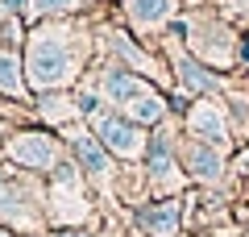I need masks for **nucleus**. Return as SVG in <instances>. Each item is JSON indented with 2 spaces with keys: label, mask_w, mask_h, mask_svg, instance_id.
<instances>
[{
  "label": "nucleus",
  "mask_w": 249,
  "mask_h": 237,
  "mask_svg": "<svg viewBox=\"0 0 249 237\" xmlns=\"http://www.w3.org/2000/svg\"><path fill=\"white\" fill-rule=\"evenodd\" d=\"M29 75H34L37 88H50V83L67 79V50H62L58 38H50V34L34 38V46H29Z\"/></svg>",
  "instance_id": "nucleus-1"
},
{
  "label": "nucleus",
  "mask_w": 249,
  "mask_h": 237,
  "mask_svg": "<svg viewBox=\"0 0 249 237\" xmlns=\"http://www.w3.org/2000/svg\"><path fill=\"white\" fill-rule=\"evenodd\" d=\"M9 154L25 167H54V158H58V146H54L46 133H21V138L9 141Z\"/></svg>",
  "instance_id": "nucleus-2"
},
{
  "label": "nucleus",
  "mask_w": 249,
  "mask_h": 237,
  "mask_svg": "<svg viewBox=\"0 0 249 237\" xmlns=\"http://www.w3.org/2000/svg\"><path fill=\"white\" fill-rule=\"evenodd\" d=\"M100 138L108 141V150L112 154H121V158H133V154H142V133L133 129L129 121H121V117H104L100 121Z\"/></svg>",
  "instance_id": "nucleus-3"
},
{
  "label": "nucleus",
  "mask_w": 249,
  "mask_h": 237,
  "mask_svg": "<svg viewBox=\"0 0 249 237\" xmlns=\"http://www.w3.org/2000/svg\"><path fill=\"white\" fill-rule=\"evenodd\" d=\"M175 225H178V208L175 204H162V208H145L142 212V229L150 237H175Z\"/></svg>",
  "instance_id": "nucleus-4"
},
{
  "label": "nucleus",
  "mask_w": 249,
  "mask_h": 237,
  "mask_svg": "<svg viewBox=\"0 0 249 237\" xmlns=\"http://www.w3.org/2000/svg\"><path fill=\"white\" fill-rule=\"evenodd\" d=\"M170 9H175V0H129V13H133V21L142 29L145 25H158Z\"/></svg>",
  "instance_id": "nucleus-5"
},
{
  "label": "nucleus",
  "mask_w": 249,
  "mask_h": 237,
  "mask_svg": "<svg viewBox=\"0 0 249 237\" xmlns=\"http://www.w3.org/2000/svg\"><path fill=\"white\" fill-rule=\"evenodd\" d=\"M0 92L4 96H21L25 83H21V62L13 50H0Z\"/></svg>",
  "instance_id": "nucleus-6"
},
{
  "label": "nucleus",
  "mask_w": 249,
  "mask_h": 237,
  "mask_svg": "<svg viewBox=\"0 0 249 237\" xmlns=\"http://www.w3.org/2000/svg\"><path fill=\"white\" fill-rule=\"evenodd\" d=\"M137 79L133 75H124V71H108V79H104V96L108 100H124V104H129V100H137Z\"/></svg>",
  "instance_id": "nucleus-7"
},
{
  "label": "nucleus",
  "mask_w": 249,
  "mask_h": 237,
  "mask_svg": "<svg viewBox=\"0 0 249 237\" xmlns=\"http://www.w3.org/2000/svg\"><path fill=\"white\" fill-rule=\"evenodd\" d=\"M129 113H133V121L154 125V121H162V113H166V100L150 92V96H137V100H129Z\"/></svg>",
  "instance_id": "nucleus-8"
},
{
  "label": "nucleus",
  "mask_w": 249,
  "mask_h": 237,
  "mask_svg": "<svg viewBox=\"0 0 249 237\" xmlns=\"http://www.w3.org/2000/svg\"><path fill=\"white\" fill-rule=\"evenodd\" d=\"M191 129L204 133V138H216V141L224 138V121H220V113H216V108H208V104H199L196 113H191Z\"/></svg>",
  "instance_id": "nucleus-9"
},
{
  "label": "nucleus",
  "mask_w": 249,
  "mask_h": 237,
  "mask_svg": "<svg viewBox=\"0 0 249 237\" xmlns=\"http://www.w3.org/2000/svg\"><path fill=\"white\" fill-rule=\"evenodd\" d=\"M178 79H183L191 92H212V88H216V79L208 75V71H199V67H196V59H187V54L178 59Z\"/></svg>",
  "instance_id": "nucleus-10"
},
{
  "label": "nucleus",
  "mask_w": 249,
  "mask_h": 237,
  "mask_svg": "<svg viewBox=\"0 0 249 237\" xmlns=\"http://www.w3.org/2000/svg\"><path fill=\"white\" fill-rule=\"evenodd\" d=\"M187 162H191V171H196L199 179H216V175H220V154L208 150V146H196Z\"/></svg>",
  "instance_id": "nucleus-11"
},
{
  "label": "nucleus",
  "mask_w": 249,
  "mask_h": 237,
  "mask_svg": "<svg viewBox=\"0 0 249 237\" xmlns=\"http://www.w3.org/2000/svg\"><path fill=\"white\" fill-rule=\"evenodd\" d=\"M75 154H79V162H83V167L91 171V175H100V171L108 167L104 150H100V146H96V141H91V138H79V141H75Z\"/></svg>",
  "instance_id": "nucleus-12"
},
{
  "label": "nucleus",
  "mask_w": 249,
  "mask_h": 237,
  "mask_svg": "<svg viewBox=\"0 0 249 237\" xmlns=\"http://www.w3.org/2000/svg\"><path fill=\"white\" fill-rule=\"evenodd\" d=\"M170 175V146L166 138H154L150 141V179H166Z\"/></svg>",
  "instance_id": "nucleus-13"
},
{
  "label": "nucleus",
  "mask_w": 249,
  "mask_h": 237,
  "mask_svg": "<svg viewBox=\"0 0 249 237\" xmlns=\"http://www.w3.org/2000/svg\"><path fill=\"white\" fill-rule=\"evenodd\" d=\"M67 0H37V9H62Z\"/></svg>",
  "instance_id": "nucleus-14"
},
{
  "label": "nucleus",
  "mask_w": 249,
  "mask_h": 237,
  "mask_svg": "<svg viewBox=\"0 0 249 237\" xmlns=\"http://www.w3.org/2000/svg\"><path fill=\"white\" fill-rule=\"evenodd\" d=\"M241 54H245V62H249V38H245V42H241Z\"/></svg>",
  "instance_id": "nucleus-15"
},
{
  "label": "nucleus",
  "mask_w": 249,
  "mask_h": 237,
  "mask_svg": "<svg viewBox=\"0 0 249 237\" xmlns=\"http://www.w3.org/2000/svg\"><path fill=\"white\" fill-rule=\"evenodd\" d=\"M0 237H4V233H0Z\"/></svg>",
  "instance_id": "nucleus-16"
}]
</instances>
